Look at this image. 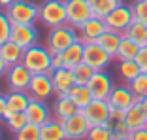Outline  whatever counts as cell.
<instances>
[{"mask_svg": "<svg viewBox=\"0 0 147 140\" xmlns=\"http://www.w3.org/2000/svg\"><path fill=\"white\" fill-rule=\"evenodd\" d=\"M51 55L53 53L49 51L47 46L43 48V46L34 44V46H30V48L25 49L21 63L30 70L32 74H42V72L53 74V70H51Z\"/></svg>", "mask_w": 147, "mask_h": 140, "instance_id": "obj_1", "label": "cell"}, {"mask_svg": "<svg viewBox=\"0 0 147 140\" xmlns=\"http://www.w3.org/2000/svg\"><path fill=\"white\" fill-rule=\"evenodd\" d=\"M4 12L11 25H34L36 21H40V6L30 0H15Z\"/></svg>", "mask_w": 147, "mask_h": 140, "instance_id": "obj_2", "label": "cell"}, {"mask_svg": "<svg viewBox=\"0 0 147 140\" xmlns=\"http://www.w3.org/2000/svg\"><path fill=\"white\" fill-rule=\"evenodd\" d=\"M79 40L78 36V29L68 23L61 27H55V29H49L47 34V48L51 53H62L70 48L72 44H76Z\"/></svg>", "mask_w": 147, "mask_h": 140, "instance_id": "obj_3", "label": "cell"}, {"mask_svg": "<svg viewBox=\"0 0 147 140\" xmlns=\"http://www.w3.org/2000/svg\"><path fill=\"white\" fill-rule=\"evenodd\" d=\"M40 21H42V25L49 27V29H55V27L68 23V19H66V0H43L40 4Z\"/></svg>", "mask_w": 147, "mask_h": 140, "instance_id": "obj_4", "label": "cell"}, {"mask_svg": "<svg viewBox=\"0 0 147 140\" xmlns=\"http://www.w3.org/2000/svg\"><path fill=\"white\" fill-rule=\"evenodd\" d=\"M104 19H106L108 29L125 34V31L130 27V23L134 21V12H132V6H126V4H123V2H121V4L117 6L113 12H109Z\"/></svg>", "mask_w": 147, "mask_h": 140, "instance_id": "obj_5", "label": "cell"}, {"mask_svg": "<svg viewBox=\"0 0 147 140\" xmlns=\"http://www.w3.org/2000/svg\"><path fill=\"white\" fill-rule=\"evenodd\" d=\"M30 80H32V72L23 63L11 65L6 72V83H8L9 91H28Z\"/></svg>", "mask_w": 147, "mask_h": 140, "instance_id": "obj_6", "label": "cell"}, {"mask_svg": "<svg viewBox=\"0 0 147 140\" xmlns=\"http://www.w3.org/2000/svg\"><path fill=\"white\" fill-rule=\"evenodd\" d=\"M28 93L32 99H40V101H49L55 95V85H53V78L49 72H42V74H32L30 85H28Z\"/></svg>", "mask_w": 147, "mask_h": 140, "instance_id": "obj_7", "label": "cell"}, {"mask_svg": "<svg viewBox=\"0 0 147 140\" xmlns=\"http://www.w3.org/2000/svg\"><path fill=\"white\" fill-rule=\"evenodd\" d=\"M83 116L87 118V121L92 125H108L109 121V114H111V106L108 101H102V99H94L89 106L81 110Z\"/></svg>", "mask_w": 147, "mask_h": 140, "instance_id": "obj_8", "label": "cell"}, {"mask_svg": "<svg viewBox=\"0 0 147 140\" xmlns=\"http://www.w3.org/2000/svg\"><path fill=\"white\" fill-rule=\"evenodd\" d=\"M111 59L113 57L100 44H96V42H89V44H85L83 63H87V65L92 66L94 70H106Z\"/></svg>", "mask_w": 147, "mask_h": 140, "instance_id": "obj_9", "label": "cell"}, {"mask_svg": "<svg viewBox=\"0 0 147 140\" xmlns=\"http://www.w3.org/2000/svg\"><path fill=\"white\" fill-rule=\"evenodd\" d=\"M78 31H79V40L83 44H89V42H96L100 36L104 34L108 31V25H106L104 17L92 15V17H89L85 23H81L78 27Z\"/></svg>", "mask_w": 147, "mask_h": 140, "instance_id": "obj_10", "label": "cell"}, {"mask_svg": "<svg viewBox=\"0 0 147 140\" xmlns=\"http://www.w3.org/2000/svg\"><path fill=\"white\" fill-rule=\"evenodd\" d=\"M89 17H92V10L89 6V0H66V19H68V25L78 29Z\"/></svg>", "mask_w": 147, "mask_h": 140, "instance_id": "obj_11", "label": "cell"}, {"mask_svg": "<svg viewBox=\"0 0 147 140\" xmlns=\"http://www.w3.org/2000/svg\"><path fill=\"white\" fill-rule=\"evenodd\" d=\"M64 125V133H66V140H85L87 133L91 129V123L87 121V118L83 116V112L74 114L72 118L62 121Z\"/></svg>", "mask_w": 147, "mask_h": 140, "instance_id": "obj_12", "label": "cell"}, {"mask_svg": "<svg viewBox=\"0 0 147 140\" xmlns=\"http://www.w3.org/2000/svg\"><path fill=\"white\" fill-rule=\"evenodd\" d=\"M87 85L91 87L94 99H102V101H108V97L111 95L113 87H115L111 76H109L108 72H104V70H96Z\"/></svg>", "mask_w": 147, "mask_h": 140, "instance_id": "obj_13", "label": "cell"}, {"mask_svg": "<svg viewBox=\"0 0 147 140\" xmlns=\"http://www.w3.org/2000/svg\"><path fill=\"white\" fill-rule=\"evenodd\" d=\"M9 40L21 46L23 49H26L38 42V31L34 25H11Z\"/></svg>", "mask_w": 147, "mask_h": 140, "instance_id": "obj_14", "label": "cell"}, {"mask_svg": "<svg viewBox=\"0 0 147 140\" xmlns=\"http://www.w3.org/2000/svg\"><path fill=\"white\" fill-rule=\"evenodd\" d=\"M25 114L28 123H34V125H40V127L53 118V112H49V106L45 104V101H40V99H30Z\"/></svg>", "mask_w": 147, "mask_h": 140, "instance_id": "obj_15", "label": "cell"}, {"mask_svg": "<svg viewBox=\"0 0 147 140\" xmlns=\"http://www.w3.org/2000/svg\"><path fill=\"white\" fill-rule=\"evenodd\" d=\"M108 102L111 108H121V110H128L132 104L138 102L136 95L132 93V89L128 85H115L111 91V95L108 97Z\"/></svg>", "mask_w": 147, "mask_h": 140, "instance_id": "obj_16", "label": "cell"}, {"mask_svg": "<svg viewBox=\"0 0 147 140\" xmlns=\"http://www.w3.org/2000/svg\"><path fill=\"white\" fill-rule=\"evenodd\" d=\"M53 85H55V95L61 97V95H68L72 91V87L76 85V76H74V70L72 68H62L59 70H53Z\"/></svg>", "mask_w": 147, "mask_h": 140, "instance_id": "obj_17", "label": "cell"}, {"mask_svg": "<svg viewBox=\"0 0 147 140\" xmlns=\"http://www.w3.org/2000/svg\"><path fill=\"white\" fill-rule=\"evenodd\" d=\"M78 112H81V108H79V106L72 101V99H70V95L57 97L55 104H53V118H55V119L64 121V119L72 118V116L78 114Z\"/></svg>", "mask_w": 147, "mask_h": 140, "instance_id": "obj_18", "label": "cell"}, {"mask_svg": "<svg viewBox=\"0 0 147 140\" xmlns=\"http://www.w3.org/2000/svg\"><path fill=\"white\" fill-rule=\"evenodd\" d=\"M145 121H147V112H145V108L140 104V101L136 102V104H132L128 110H126V114H125V123H126V127L130 129V133L136 131V129L145 127Z\"/></svg>", "mask_w": 147, "mask_h": 140, "instance_id": "obj_19", "label": "cell"}, {"mask_svg": "<svg viewBox=\"0 0 147 140\" xmlns=\"http://www.w3.org/2000/svg\"><path fill=\"white\" fill-rule=\"evenodd\" d=\"M30 93L28 91H9L6 95V104H8V110L6 114H15V112H25L28 102H30ZM6 118V116H4Z\"/></svg>", "mask_w": 147, "mask_h": 140, "instance_id": "obj_20", "label": "cell"}, {"mask_svg": "<svg viewBox=\"0 0 147 140\" xmlns=\"http://www.w3.org/2000/svg\"><path fill=\"white\" fill-rule=\"evenodd\" d=\"M40 136H42V140H66V133H64L62 121H59L55 118L45 121L40 127Z\"/></svg>", "mask_w": 147, "mask_h": 140, "instance_id": "obj_21", "label": "cell"}, {"mask_svg": "<svg viewBox=\"0 0 147 140\" xmlns=\"http://www.w3.org/2000/svg\"><path fill=\"white\" fill-rule=\"evenodd\" d=\"M83 53H85V44H83L81 40H78V42L72 44L66 51H62L64 66L66 68H76L79 63H83Z\"/></svg>", "mask_w": 147, "mask_h": 140, "instance_id": "obj_22", "label": "cell"}, {"mask_svg": "<svg viewBox=\"0 0 147 140\" xmlns=\"http://www.w3.org/2000/svg\"><path fill=\"white\" fill-rule=\"evenodd\" d=\"M121 40H123V34H121V32L108 29L104 34L96 40V44H100L102 48L106 49V51L109 53V55H111V57H115V55H117V49H119V44H121Z\"/></svg>", "mask_w": 147, "mask_h": 140, "instance_id": "obj_23", "label": "cell"}, {"mask_svg": "<svg viewBox=\"0 0 147 140\" xmlns=\"http://www.w3.org/2000/svg\"><path fill=\"white\" fill-rule=\"evenodd\" d=\"M23 53H25V49H23L21 46H17L15 42H11V40H8V42H4V44L0 46V55L4 57V61L8 63L9 66L21 63Z\"/></svg>", "mask_w": 147, "mask_h": 140, "instance_id": "obj_24", "label": "cell"}, {"mask_svg": "<svg viewBox=\"0 0 147 140\" xmlns=\"http://www.w3.org/2000/svg\"><path fill=\"white\" fill-rule=\"evenodd\" d=\"M68 95H70V99H72V101L76 102V104H78L81 110L94 101V95H92V91H91V87H89V85H79V83H76Z\"/></svg>", "mask_w": 147, "mask_h": 140, "instance_id": "obj_25", "label": "cell"}, {"mask_svg": "<svg viewBox=\"0 0 147 140\" xmlns=\"http://www.w3.org/2000/svg\"><path fill=\"white\" fill-rule=\"evenodd\" d=\"M140 48H142L140 44H136L134 40H130L128 36L123 34V40H121V44H119V49H117L115 59H119V61H128V59H136V55H138Z\"/></svg>", "mask_w": 147, "mask_h": 140, "instance_id": "obj_26", "label": "cell"}, {"mask_svg": "<svg viewBox=\"0 0 147 140\" xmlns=\"http://www.w3.org/2000/svg\"><path fill=\"white\" fill-rule=\"evenodd\" d=\"M125 36H128L130 40H134L140 46H147V23L134 19L130 23V27L125 31Z\"/></svg>", "mask_w": 147, "mask_h": 140, "instance_id": "obj_27", "label": "cell"}, {"mask_svg": "<svg viewBox=\"0 0 147 140\" xmlns=\"http://www.w3.org/2000/svg\"><path fill=\"white\" fill-rule=\"evenodd\" d=\"M121 4V0H89V6L92 10V15L96 17H106L109 12Z\"/></svg>", "mask_w": 147, "mask_h": 140, "instance_id": "obj_28", "label": "cell"}, {"mask_svg": "<svg viewBox=\"0 0 147 140\" xmlns=\"http://www.w3.org/2000/svg\"><path fill=\"white\" fill-rule=\"evenodd\" d=\"M119 74L125 80L126 83H130L138 74H142V68L138 66V63L134 59H128V61H119Z\"/></svg>", "mask_w": 147, "mask_h": 140, "instance_id": "obj_29", "label": "cell"}, {"mask_svg": "<svg viewBox=\"0 0 147 140\" xmlns=\"http://www.w3.org/2000/svg\"><path fill=\"white\" fill-rule=\"evenodd\" d=\"M128 87L132 89V93L136 95L138 101H142L143 97H147V72H142L138 74L132 82L128 83Z\"/></svg>", "mask_w": 147, "mask_h": 140, "instance_id": "obj_30", "label": "cell"}, {"mask_svg": "<svg viewBox=\"0 0 147 140\" xmlns=\"http://www.w3.org/2000/svg\"><path fill=\"white\" fill-rule=\"evenodd\" d=\"M113 131L109 129V125H92L87 133L85 140H113Z\"/></svg>", "mask_w": 147, "mask_h": 140, "instance_id": "obj_31", "label": "cell"}, {"mask_svg": "<svg viewBox=\"0 0 147 140\" xmlns=\"http://www.w3.org/2000/svg\"><path fill=\"white\" fill-rule=\"evenodd\" d=\"M74 70V76H76V83H79V85H87L89 83V80L92 78V74H94L96 70L92 68V66H89L87 63H79Z\"/></svg>", "mask_w": 147, "mask_h": 140, "instance_id": "obj_32", "label": "cell"}, {"mask_svg": "<svg viewBox=\"0 0 147 140\" xmlns=\"http://www.w3.org/2000/svg\"><path fill=\"white\" fill-rule=\"evenodd\" d=\"M6 125H8L9 131L17 133L19 129H23L28 123V119H26V114L25 112H15V114H6Z\"/></svg>", "mask_w": 147, "mask_h": 140, "instance_id": "obj_33", "label": "cell"}, {"mask_svg": "<svg viewBox=\"0 0 147 140\" xmlns=\"http://www.w3.org/2000/svg\"><path fill=\"white\" fill-rule=\"evenodd\" d=\"M15 140H42V136H40V125L26 123L23 129H19L15 133Z\"/></svg>", "mask_w": 147, "mask_h": 140, "instance_id": "obj_34", "label": "cell"}, {"mask_svg": "<svg viewBox=\"0 0 147 140\" xmlns=\"http://www.w3.org/2000/svg\"><path fill=\"white\" fill-rule=\"evenodd\" d=\"M9 32H11V21L4 10H0V46L9 40Z\"/></svg>", "mask_w": 147, "mask_h": 140, "instance_id": "obj_35", "label": "cell"}, {"mask_svg": "<svg viewBox=\"0 0 147 140\" xmlns=\"http://www.w3.org/2000/svg\"><path fill=\"white\" fill-rule=\"evenodd\" d=\"M132 12H134V19L147 23V0H134Z\"/></svg>", "mask_w": 147, "mask_h": 140, "instance_id": "obj_36", "label": "cell"}, {"mask_svg": "<svg viewBox=\"0 0 147 140\" xmlns=\"http://www.w3.org/2000/svg\"><path fill=\"white\" fill-rule=\"evenodd\" d=\"M108 125H109V129L113 131V136H115V138L130 135V129L126 127L125 121H108Z\"/></svg>", "mask_w": 147, "mask_h": 140, "instance_id": "obj_37", "label": "cell"}, {"mask_svg": "<svg viewBox=\"0 0 147 140\" xmlns=\"http://www.w3.org/2000/svg\"><path fill=\"white\" fill-rule=\"evenodd\" d=\"M136 63H138V66L142 68V72H147V46H142L138 51V55H136L134 59Z\"/></svg>", "mask_w": 147, "mask_h": 140, "instance_id": "obj_38", "label": "cell"}, {"mask_svg": "<svg viewBox=\"0 0 147 140\" xmlns=\"http://www.w3.org/2000/svg\"><path fill=\"white\" fill-rule=\"evenodd\" d=\"M64 66V57L62 53H53L51 55V70H59Z\"/></svg>", "mask_w": 147, "mask_h": 140, "instance_id": "obj_39", "label": "cell"}, {"mask_svg": "<svg viewBox=\"0 0 147 140\" xmlns=\"http://www.w3.org/2000/svg\"><path fill=\"white\" fill-rule=\"evenodd\" d=\"M130 138L132 140H147V127L136 129V131L130 133Z\"/></svg>", "mask_w": 147, "mask_h": 140, "instance_id": "obj_40", "label": "cell"}, {"mask_svg": "<svg viewBox=\"0 0 147 140\" xmlns=\"http://www.w3.org/2000/svg\"><path fill=\"white\" fill-rule=\"evenodd\" d=\"M6 110H8V104H6V95H0V119H4Z\"/></svg>", "mask_w": 147, "mask_h": 140, "instance_id": "obj_41", "label": "cell"}, {"mask_svg": "<svg viewBox=\"0 0 147 140\" xmlns=\"http://www.w3.org/2000/svg\"><path fill=\"white\" fill-rule=\"evenodd\" d=\"M8 68H9V65H8V63L4 61V57L0 55V78H2V76H6V72H8Z\"/></svg>", "mask_w": 147, "mask_h": 140, "instance_id": "obj_42", "label": "cell"}, {"mask_svg": "<svg viewBox=\"0 0 147 140\" xmlns=\"http://www.w3.org/2000/svg\"><path fill=\"white\" fill-rule=\"evenodd\" d=\"M15 0H0V10H8Z\"/></svg>", "mask_w": 147, "mask_h": 140, "instance_id": "obj_43", "label": "cell"}, {"mask_svg": "<svg viewBox=\"0 0 147 140\" xmlns=\"http://www.w3.org/2000/svg\"><path fill=\"white\" fill-rule=\"evenodd\" d=\"M140 104H142L143 108H145V112H147V97H143L142 101H140Z\"/></svg>", "mask_w": 147, "mask_h": 140, "instance_id": "obj_44", "label": "cell"}, {"mask_svg": "<svg viewBox=\"0 0 147 140\" xmlns=\"http://www.w3.org/2000/svg\"><path fill=\"white\" fill-rule=\"evenodd\" d=\"M113 140H132V138H130V135H126V136H119V138H113Z\"/></svg>", "mask_w": 147, "mask_h": 140, "instance_id": "obj_45", "label": "cell"}, {"mask_svg": "<svg viewBox=\"0 0 147 140\" xmlns=\"http://www.w3.org/2000/svg\"><path fill=\"white\" fill-rule=\"evenodd\" d=\"M0 140H2V133H0Z\"/></svg>", "mask_w": 147, "mask_h": 140, "instance_id": "obj_46", "label": "cell"}, {"mask_svg": "<svg viewBox=\"0 0 147 140\" xmlns=\"http://www.w3.org/2000/svg\"><path fill=\"white\" fill-rule=\"evenodd\" d=\"M145 127H147V121H145Z\"/></svg>", "mask_w": 147, "mask_h": 140, "instance_id": "obj_47", "label": "cell"}, {"mask_svg": "<svg viewBox=\"0 0 147 140\" xmlns=\"http://www.w3.org/2000/svg\"><path fill=\"white\" fill-rule=\"evenodd\" d=\"M121 2H123V0H121Z\"/></svg>", "mask_w": 147, "mask_h": 140, "instance_id": "obj_48", "label": "cell"}]
</instances>
